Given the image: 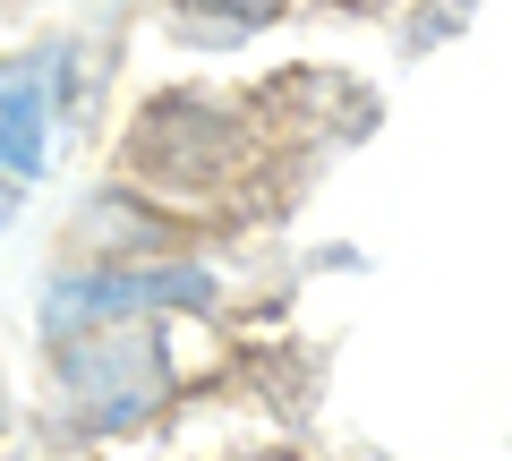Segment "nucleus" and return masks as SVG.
<instances>
[{"label": "nucleus", "mask_w": 512, "mask_h": 461, "mask_svg": "<svg viewBox=\"0 0 512 461\" xmlns=\"http://www.w3.org/2000/svg\"><path fill=\"white\" fill-rule=\"evenodd\" d=\"M265 163H274V120H265V103L205 94V86H171L154 103H137L120 146H111L120 188H137L146 205L197 222V231L214 214H231L239 188Z\"/></svg>", "instance_id": "1"}, {"label": "nucleus", "mask_w": 512, "mask_h": 461, "mask_svg": "<svg viewBox=\"0 0 512 461\" xmlns=\"http://www.w3.org/2000/svg\"><path fill=\"white\" fill-rule=\"evenodd\" d=\"M18 222V180H0V231Z\"/></svg>", "instance_id": "5"}, {"label": "nucleus", "mask_w": 512, "mask_h": 461, "mask_svg": "<svg viewBox=\"0 0 512 461\" xmlns=\"http://www.w3.org/2000/svg\"><path fill=\"white\" fill-rule=\"evenodd\" d=\"M43 393H52V427L77 444H111L154 427L180 402V368H171V342L154 316L137 325H103L77 333L60 351H43Z\"/></svg>", "instance_id": "2"}, {"label": "nucleus", "mask_w": 512, "mask_h": 461, "mask_svg": "<svg viewBox=\"0 0 512 461\" xmlns=\"http://www.w3.org/2000/svg\"><path fill=\"white\" fill-rule=\"evenodd\" d=\"M299 0H163V18L180 43H248L265 26H282Z\"/></svg>", "instance_id": "3"}, {"label": "nucleus", "mask_w": 512, "mask_h": 461, "mask_svg": "<svg viewBox=\"0 0 512 461\" xmlns=\"http://www.w3.org/2000/svg\"><path fill=\"white\" fill-rule=\"evenodd\" d=\"M43 137H52V94L35 77H9L0 86V180H35Z\"/></svg>", "instance_id": "4"}, {"label": "nucleus", "mask_w": 512, "mask_h": 461, "mask_svg": "<svg viewBox=\"0 0 512 461\" xmlns=\"http://www.w3.org/2000/svg\"><path fill=\"white\" fill-rule=\"evenodd\" d=\"M9 410H18V402H9V376H0V444H9Z\"/></svg>", "instance_id": "6"}]
</instances>
